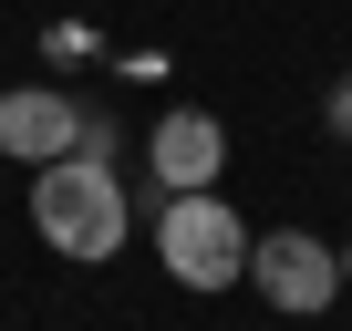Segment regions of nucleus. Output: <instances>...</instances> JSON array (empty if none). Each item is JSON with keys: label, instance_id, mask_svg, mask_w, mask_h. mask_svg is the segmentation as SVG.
I'll use <instances>...</instances> for the list:
<instances>
[{"label": "nucleus", "instance_id": "obj_1", "mask_svg": "<svg viewBox=\"0 0 352 331\" xmlns=\"http://www.w3.org/2000/svg\"><path fill=\"white\" fill-rule=\"evenodd\" d=\"M32 228H42V249H63V259L104 269V259L124 249V228H135L124 176H114L104 155H52L42 176H32Z\"/></svg>", "mask_w": 352, "mask_h": 331}, {"label": "nucleus", "instance_id": "obj_2", "mask_svg": "<svg viewBox=\"0 0 352 331\" xmlns=\"http://www.w3.org/2000/svg\"><path fill=\"white\" fill-rule=\"evenodd\" d=\"M155 259L176 290H239L249 279V218L218 187H187V197L155 207Z\"/></svg>", "mask_w": 352, "mask_h": 331}, {"label": "nucleus", "instance_id": "obj_3", "mask_svg": "<svg viewBox=\"0 0 352 331\" xmlns=\"http://www.w3.org/2000/svg\"><path fill=\"white\" fill-rule=\"evenodd\" d=\"M249 279L280 321H321L342 300V249L311 238V228H270V238H249Z\"/></svg>", "mask_w": 352, "mask_h": 331}, {"label": "nucleus", "instance_id": "obj_4", "mask_svg": "<svg viewBox=\"0 0 352 331\" xmlns=\"http://www.w3.org/2000/svg\"><path fill=\"white\" fill-rule=\"evenodd\" d=\"M145 166H155V187H166V197L218 187V166H228V124H218V114H197V104H176V114H155Z\"/></svg>", "mask_w": 352, "mask_h": 331}, {"label": "nucleus", "instance_id": "obj_5", "mask_svg": "<svg viewBox=\"0 0 352 331\" xmlns=\"http://www.w3.org/2000/svg\"><path fill=\"white\" fill-rule=\"evenodd\" d=\"M0 155H21V166L83 155V104H73V93H52V83H21V93H0Z\"/></svg>", "mask_w": 352, "mask_h": 331}, {"label": "nucleus", "instance_id": "obj_6", "mask_svg": "<svg viewBox=\"0 0 352 331\" xmlns=\"http://www.w3.org/2000/svg\"><path fill=\"white\" fill-rule=\"evenodd\" d=\"M321 124H331V135H342V145H352V73H342V83H331V93H321Z\"/></svg>", "mask_w": 352, "mask_h": 331}, {"label": "nucleus", "instance_id": "obj_7", "mask_svg": "<svg viewBox=\"0 0 352 331\" xmlns=\"http://www.w3.org/2000/svg\"><path fill=\"white\" fill-rule=\"evenodd\" d=\"M342 279H352V249H342Z\"/></svg>", "mask_w": 352, "mask_h": 331}]
</instances>
